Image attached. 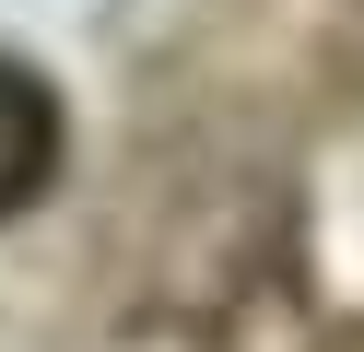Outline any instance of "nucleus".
I'll list each match as a JSON object with an SVG mask.
<instances>
[{"label":"nucleus","instance_id":"1","mask_svg":"<svg viewBox=\"0 0 364 352\" xmlns=\"http://www.w3.org/2000/svg\"><path fill=\"white\" fill-rule=\"evenodd\" d=\"M59 176V94L24 59H0V211H24Z\"/></svg>","mask_w":364,"mask_h":352}]
</instances>
